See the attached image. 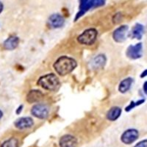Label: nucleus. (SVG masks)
<instances>
[{"label":"nucleus","mask_w":147,"mask_h":147,"mask_svg":"<svg viewBox=\"0 0 147 147\" xmlns=\"http://www.w3.org/2000/svg\"><path fill=\"white\" fill-rule=\"evenodd\" d=\"M107 62V58H106V56L105 55H96L93 60H92V66L94 67V69H101V68H103L105 66V65L106 64Z\"/></svg>","instance_id":"f3484780"},{"label":"nucleus","mask_w":147,"mask_h":147,"mask_svg":"<svg viewBox=\"0 0 147 147\" xmlns=\"http://www.w3.org/2000/svg\"><path fill=\"white\" fill-rule=\"evenodd\" d=\"M49 25L52 29H58L62 27L65 24V18L62 15L59 13L52 14L49 17Z\"/></svg>","instance_id":"9b49d317"},{"label":"nucleus","mask_w":147,"mask_h":147,"mask_svg":"<svg viewBox=\"0 0 147 147\" xmlns=\"http://www.w3.org/2000/svg\"><path fill=\"white\" fill-rule=\"evenodd\" d=\"M144 33V27L143 24L140 23L136 24L131 32V36L133 38L138 39V40H141L143 38V35Z\"/></svg>","instance_id":"dca6fc26"},{"label":"nucleus","mask_w":147,"mask_h":147,"mask_svg":"<svg viewBox=\"0 0 147 147\" xmlns=\"http://www.w3.org/2000/svg\"><path fill=\"white\" fill-rule=\"evenodd\" d=\"M30 113L37 119H46L49 114V108L47 105L38 103L32 106Z\"/></svg>","instance_id":"39448f33"},{"label":"nucleus","mask_w":147,"mask_h":147,"mask_svg":"<svg viewBox=\"0 0 147 147\" xmlns=\"http://www.w3.org/2000/svg\"><path fill=\"white\" fill-rule=\"evenodd\" d=\"M77 144L78 140L77 138L70 134H65L59 140L60 147H77Z\"/></svg>","instance_id":"9d476101"},{"label":"nucleus","mask_w":147,"mask_h":147,"mask_svg":"<svg viewBox=\"0 0 147 147\" xmlns=\"http://www.w3.org/2000/svg\"><path fill=\"white\" fill-rule=\"evenodd\" d=\"M126 55L131 60H138L143 56V44L141 42L136 45H129L126 51Z\"/></svg>","instance_id":"0eeeda50"},{"label":"nucleus","mask_w":147,"mask_h":147,"mask_svg":"<svg viewBox=\"0 0 147 147\" xmlns=\"http://www.w3.org/2000/svg\"><path fill=\"white\" fill-rule=\"evenodd\" d=\"M37 85L44 90L55 91L60 87V82L58 77L55 74L49 73L41 76L37 81Z\"/></svg>","instance_id":"f03ea898"},{"label":"nucleus","mask_w":147,"mask_h":147,"mask_svg":"<svg viewBox=\"0 0 147 147\" xmlns=\"http://www.w3.org/2000/svg\"><path fill=\"white\" fill-rule=\"evenodd\" d=\"M20 39L17 36H10L4 41L3 48L6 50H13L19 44Z\"/></svg>","instance_id":"f8f14e48"},{"label":"nucleus","mask_w":147,"mask_h":147,"mask_svg":"<svg viewBox=\"0 0 147 147\" xmlns=\"http://www.w3.org/2000/svg\"><path fill=\"white\" fill-rule=\"evenodd\" d=\"M34 121L31 117L29 116H24L17 119L14 122V126L16 128L20 129V130H24L33 127Z\"/></svg>","instance_id":"1a4fd4ad"},{"label":"nucleus","mask_w":147,"mask_h":147,"mask_svg":"<svg viewBox=\"0 0 147 147\" xmlns=\"http://www.w3.org/2000/svg\"><path fill=\"white\" fill-rule=\"evenodd\" d=\"M139 138V132L136 129H128L121 136V141L126 145H130Z\"/></svg>","instance_id":"423d86ee"},{"label":"nucleus","mask_w":147,"mask_h":147,"mask_svg":"<svg viewBox=\"0 0 147 147\" xmlns=\"http://www.w3.org/2000/svg\"><path fill=\"white\" fill-rule=\"evenodd\" d=\"M133 82V78L132 77H127V78L124 79L119 83V91L121 94H126L131 88Z\"/></svg>","instance_id":"2eb2a0df"},{"label":"nucleus","mask_w":147,"mask_h":147,"mask_svg":"<svg viewBox=\"0 0 147 147\" xmlns=\"http://www.w3.org/2000/svg\"><path fill=\"white\" fill-rule=\"evenodd\" d=\"M129 27L127 25H121L115 29L113 32V38L116 43H123L127 39Z\"/></svg>","instance_id":"6e6552de"},{"label":"nucleus","mask_w":147,"mask_h":147,"mask_svg":"<svg viewBox=\"0 0 147 147\" xmlns=\"http://www.w3.org/2000/svg\"><path fill=\"white\" fill-rule=\"evenodd\" d=\"M43 96H44V94L40 90L34 89V90H31L29 91L26 99L30 104L36 103V102H39L43 98Z\"/></svg>","instance_id":"ddd939ff"},{"label":"nucleus","mask_w":147,"mask_h":147,"mask_svg":"<svg viewBox=\"0 0 147 147\" xmlns=\"http://www.w3.org/2000/svg\"><path fill=\"white\" fill-rule=\"evenodd\" d=\"M77 66V63L75 59L66 55L59 57L53 64V68L55 72L61 77H64L71 73Z\"/></svg>","instance_id":"f257e3e1"},{"label":"nucleus","mask_w":147,"mask_h":147,"mask_svg":"<svg viewBox=\"0 0 147 147\" xmlns=\"http://www.w3.org/2000/svg\"><path fill=\"white\" fill-rule=\"evenodd\" d=\"M133 147H147V139L140 140Z\"/></svg>","instance_id":"aec40b11"},{"label":"nucleus","mask_w":147,"mask_h":147,"mask_svg":"<svg viewBox=\"0 0 147 147\" xmlns=\"http://www.w3.org/2000/svg\"><path fill=\"white\" fill-rule=\"evenodd\" d=\"M105 4V0H80V6H79V11L75 17V22L81 18L85 13H86L90 9L95 7H101Z\"/></svg>","instance_id":"7ed1b4c3"},{"label":"nucleus","mask_w":147,"mask_h":147,"mask_svg":"<svg viewBox=\"0 0 147 147\" xmlns=\"http://www.w3.org/2000/svg\"><path fill=\"white\" fill-rule=\"evenodd\" d=\"M143 90H144V94L147 96V81H146L143 85Z\"/></svg>","instance_id":"4be33fe9"},{"label":"nucleus","mask_w":147,"mask_h":147,"mask_svg":"<svg viewBox=\"0 0 147 147\" xmlns=\"http://www.w3.org/2000/svg\"><path fill=\"white\" fill-rule=\"evenodd\" d=\"M98 36V31L95 28H89L84 30L78 35L77 41L79 44L85 46H91L96 41Z\"/></svg>","instance_id":"20e7f679"},{"label":"nucleus","mask_w":147,"mask_h":147,"mask_svg":"<svg viewBox=\"0 0 147 147\" xmlns=\"http://www.w3.org/2000/svg\"><path fill=\"white\" fill-rule=\"evenodd\" d=\"M121 113L122 110L121 107H118V106H114L109 109V110L106 113V118L107 120L110 121H115L120 117Z\"/></svg>","instance_id":"4468645a"},{"label":"nucleus","mask_w":147,"mask_h":147,"mask_svg":"<svg viewBox=\"0 0 147 147\" xmlns=\"http://www.w3.org/2000/svg\"><path fill=\"white\" fill-rule=\"evenodd\" d=\"M0 147H20V143L16 138L12 137L5 140Z\"/></svg>","instance_id":"a211bd4d"},{"label":"nucleus","mask_w":147,"mask_h":147,"mask_svg":"<svg viewBox=\"0 0 147 147\" xmlns=\"http://www.w3.org/2000/svg\"><path fill=\"white\" fill-rule=\"evenodd\" d=\"M147 77V69L144 70L142 73L140 74V78H144V77Z\"/></svg>","instance_id":"5701e85b"},{"label":"nucleus","mask_w":147,"mask_h":147,"mask_svg":"<svg viewBox=\"0 0 147 147\" xmlns=\"http://www.w3.org/2000/svg\"><path fill=\"white\" fill-rule=\"evenodd\" d=\"M4 9V5L2 2H0V14L2 13V12L3 11Z\"/></svg>","instance_id":"b1692460"},{"label":"nucleus","mask_w":147,"mask_h":147,"mask_svg":"<svg viewBox=\"0 0 147 147\" xmlns=\"http://www.w3.org/2000/svg\"><path fill=\"white\" fill-rule=\"evenodd\" d=\"M23 105H21L18 106V107L16 109V113L17 115H19V114L22 113V110H23Z\"/></svg>","instance_id":"412c9836"},{"label":"nucleus","mask_w":147,"mask_h":147,"mask_svg":"<svg viewBox=\"0 0 147 147\" xmlns=\"http://www.w3.org/2000/svg\"><path fill=\"white\" fill-rule=\"evenodd\" d=\"M146 99H139V100L136 101V102H134V101H131V102L129 103L128 106L125 107V111L126 112H130L131 110H133L135 107H138V106H140L141 105L145 102Z\"/></svg>","instance_id":"6ab92c4d"},{"label":"nucleus","mask_w":147,"mask_h":147,"mask_svg":"<svg viewBox=\"0 0 147 147\" xmlns=\"http://www.w3.org/2000/svg\"><path fill=\"white\" fill-rule=\"evenodd\" d=\"M3 115H4V114H3V112H2V110H0V119H2V117H3Z\"/></svg>","instance_id":"393cba45"}]
</instances>
